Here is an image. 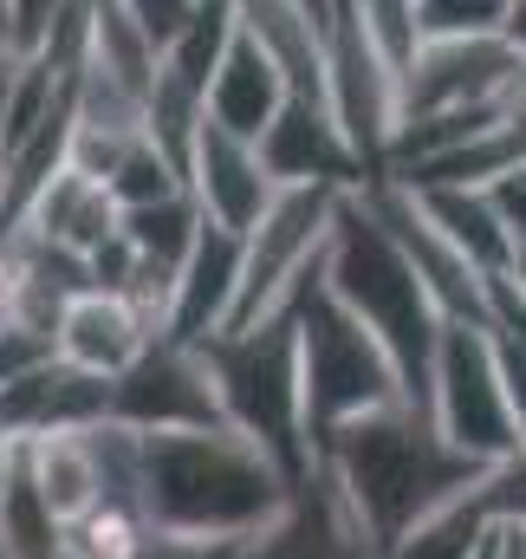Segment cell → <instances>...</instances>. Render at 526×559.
<instances>
[{
	"mask_svg": "<svg viewBox=\"0 0 526 559\" xmlns=\"http://www.w3.org/2000/svg\"><path fill=\"white\" fill-rule=\"evenodd\" d=\"M292 475L241 429H136V508L189 540L248 547L292 508Z\"/></svg>",
	"mask_w": 526,
	"mask_h": 559,
	"instance_id": "obj_1",
	"label": "cell"
},
{
	"mask_svg": "<svg viewBox=\"0 0 526 559\" xmlns=\"http://www.w3.org/2000/svg\"><path fill=\"white\" fill-rule=\"evenodd\" d=\"M312 468L345 495V508L364 521L378 554L403 527L435 514L442 501L468 495L481 475V462L455 455L435 436L429 411H416V404H384V411H364V417L325 429L312 442Z\"/></svg>",
	"mask_w": 526,
	"mask_h": 559,
	"instance_id": "obj_2",
	"label": "cell"
},
{
	"mask_svg": "<svg viewBox=\"0 0 526 559\" xmlns=\"http://www.w3.org/2000/svg\"><path fill=\"white\" fill-rule=\"evenodd\" d=\"M325 293L338 306H351L378 345L391 352L396 378H403V397L422 411L429 404V365H435V338H442V312L429 299V286L416 280L409 254L396 248V235L384 228V215L371 209L364 189H351L338 202V222H332V241H325Z\"/></svg>",
	"mask_w": 526,
	"mask_h": 559,
	"instance_id": "obj_3",
	"label": "cell"
},
{
	"mask_svg": "<svg viewBox=\"0 0 526 559\" xmlns=\"http://www.w3.org/2000/svg\"><path fill=\"white\" fill-rule=\"evenodd\" d=\"M202 365L215 378L222 417L228 429H241L248 442H261L266 455L306 481L312 475V436H306V384H299V319L292 306L266 312L241 332H215L195 338Z\"/></svg>",
	"mask_w": 526,
	"mask_h": 559,
	"instance_id": "obj_4",
	"label": "cell"
},
{
	"mask_svg": "<svg viewBox=\"0 0 526 559\" xmlns=\"http://www.w3.org/2000/svg\"><path fill=\"white\" fill-rule=\"evenodd\" d=\"M292 319H299V384H306V436L312 442L364 411L409 404L378 332L351 306H338L319 274L292 293Z\"/></svg>",
	"mask_w": 526,
	"mask_h": 559,
	"instance_id": "obj_5",
	"label": "cell"
},
{
	"mask_svg": "<svg viewBox=\"0 0 526 559\" xmlns=\"http://www.w3.org/2000/svg\"><path fill=\"white\" fill-rule=\"evenodd\" d=\"M351 189H325V182H292L273 189L266 215L241 235V286H235V312L222 332H241L266 312L292 306V293L325 267V241L338 222V202Z\"/></svg>",
	"mask_w": 526,
	"mask_h": 559,
	"instance_id": "obj_6",
	"label": "cell"
},
{
	"mask_svg": "<svg viewBox=\"0 0 526 559\" xmlns=\"http://www.w3.org/2000/svg\"><path fill=\"white\" fill-rule=\"evenodd\" d=\"M422 411H429L435 436H442L455 455H468V462H481V468L521 442L488 325H455V319H442L435 365H429V404H422Z\"/></svg>",
	"mask_w": 526,
	"mask_h": 559,
	"instance_id": "obj_7",
	"label": "cell"
},
{
	"mask_svg": "<svg viewBox=\"0 0 526 559\" xmlns=\"http://www.w3.org/2000/svg\"><path fill=\"white\" fill-rule=\"evenodd\" d=\"M526 85V52L507 33L481 39H422L396 79V124L462 105H514Z\"/></svg>",
	"mask_w": 526,
	"mask_h": 559,
	"instance_id": "obj_8",
	"label": "cell"
},
{
	"mask_svg": "<svg viewBox=\"0 0 526 559\" xmlns=\"http://www.w3.org/2000/svg\"><path fill=\"white\" fill-rule=\"evenodd\" d=\"M111 423L124 429H222V397H215V378L202 365V345H182V338H156L131 371L111 378Z\"/></svg>",
	"mask_w": 526,
	"mask_h": 559,
	"instance_id": "obj_9",
	"label": "cell"
},
{
	"mask_svg": "<svg viewBox=\"0 0 526 559\" xmlns=\"http://www.w3.org/2000/svg\"><path fill=\"white\" fill-rule=\"evenodd\" d=\"M364 195H371V209L384 215V228L396 235V248L409 254V267L416 280L429 286V299H435V312L442 319H455V325H488V280L475 274L422 215H416V202H409V189L391 182V176H378V182H364Z\"/></svg>",
	"mask_w": 526,
	"mask_h": 559,
	"instance_id": "obj_10",
	"label": "cell"
},
{
	"mask_svg": "<svg viewBox=\"0 0 526 559\" xmlns=\"http://www.w3.org/2000/svg\"><path fill=\"white\" fill-rule=\"evenodd\" d=\"M111 423V378H92L79 365H65L59 352L33 371H20L13 384H0V429L33 442V436H79Z\"/></svg>",
	"mask_w": 526,
	"mask_h": 559,
	"instance_id": "obj_11",
	"label": "cell"
},
{
	"mask_svg": "<svg viewBox=\"0 0 526 559\" xmlns=\"http://www.w3.org/2000/svg\"><path fill=\"white\" fill-rule=\"evenodd\" d=\"M182 182H189L202 222H215V228H228V235H248L266 215L273 189H279V182L266 176L261 150L248 138H235V131H222V124H208V118H202V131H195V150H189Z\"/></svg>",
	"mask_w": 526,
	"mask_h": 559,
	"instance_id": "obj_12",
	"label": "cell"
},
{
	"mask_svg": "<svg viewBox=\"0 0 526 559\" xmlns=\"http://www.w3.org/2000/svg\"><path fill=\"white\" fill-rule=\"evenodd\" d=\"M241 559H384L378 554V540L364 534V521L345 508V495L312 468L299 488H292V508L261 527Z\"/></svg>",
	"mask_w": 526,
	"mask_h": 559,
	"instance_id": "obj_13",
	"label": "cell"
},
{
	"mask_svg": "<svg viewBox=\"0 0 526 559\" xmlns=\"http://www.w3.org/2000/svg\"><path fill=\"white\" fill-rule=\"evenodd\" d=\"M254 150H261L266 176H273L279 189H292V182L364 189V182H371V176H364V163L351 156L345 131L332 124V111H325L319 98H286V105H279V118L261 131Z\"/></svg>",
	"mask_w": 526,
	"mask_h": 559,
	"instance_id": "obj_14",
	"label": "cell"
},
{
	"mask_svg": "<svg viewBox=\"0 0 526 559\" xmlns=\"http://www.w3.org/2000/svg\"><path fill=\"white\" fill-rule=\"evenodd\" d=\"M156 338H163V332L136 312L131 299H124V293H105V286L72 293L65 312H59V325H52V352H59L65 365H79V371H92V378L131 371Z\"/></svg>",
	"mask_w": 526,
	"mask_h": 559,
	"instance_id": "obj_15",
	"label": "cell"
},
{
	"mask_svg": "<svg viewBox=\"0 0 526 559\" xmlns=\"http://www.w3.org/2000/svg\"><path fill=\"white\" fill-rule=\"evenodd\" d=\"M13 235H33V241H46V248H59V254L92 261V254L118 235V202H111V189H105L98 176H85V169L65 163V169L46 176V189L26 202V215H20Z\"/></svg>",
	"mask_w": 526,
	"mask_h": 559,
	"instance_id": "obj_16",
	"label": "cell"
},
{
	"mask_svg": "<svg viewBox=\"0 0 526 559\" xmlns=\"http://www.w3.org/2000/svg\"><path fill=\"white\" fill-rule=\"evenodd\" d=\"M235 286H241V235L202 222L189 261L176 267V299H169V332L163 338H182V345L215 338L235 312Z\"/></svg>",
	"mask_w": 526,
	"mask_h": 559,
	"instance_id": "obj_17",
	"label": "cell"
},
{
	"mask_svg": "<svg viewBox=\"0 0 526 559\" xmlns=\"http://www.w3.org/2000/svg\"><path fill=\"white\" fill-rule=\"evenodd\" d=\"M286 98H292L286 72L273 66V52H266L261 39H248V33H235L228 59L215 66V79L202 92L208 124H222V131H235V138H248V143H261V131L279 118Z\"/></svg>",
	"mask_w": 526,
	"mask_h": 559,
	"instance_id": "obj_18",
	"label": "cell"
},
{
	"mask_svg": "<svg viewBox=\"0 0 526 559\" xmlns=\"http://www.w3.org/2000/svg\"><path fill=\"white\" fill-rule=\"evenodd\" d=\"M409 202H416V215H422V222H429V228H435L481 280L507 274L514 241H507V228H501V215L488 209L481 189H409Z\"/></svg>",
	"mask_w": 526,
	"mask_h": 559,
	"instance_id": "obj_19",
	"label": "cell"
},
{
	"mask_svg": "<svg viewBox=\"0 0 526 559\" xmlns=\"http://www.w3.org/2000/svg\"><path fill=\"white\" fill-rule=\"evenodd\" d=\"M20 449H26V475L39 481L46 508H52L65 527L105 501V468H98L92 429H79V436H33V442H20Z\"/></svg>",
	"mask_w": 526,
	"mask_h": 559,
	"instance_id": "obj_20",
	"label": "cell"
},
{
	"mask_svg": "<svg viewBox=\"0 0 526 559\" xmlns=\"http://www.w3.org/2000/svg\"><path fill=\"white\" fill-rule=\"evenodd\" d=\"M488 534L494 527H488V514H481V501L468 488V495L442 501L435 514H422L416 527H403L391 547H384V559H475Z\"/></svg>",
	"mask_w": 526,
	"mask_h": 559,
	"instance_id": "obj_21",
	"label": "cell"
},
{
	"mask_svg": "<svg viewBox=\"0 0 526 559\" xmlns=\"http://www.w3.org/2000/svg\"><path fill=\"white\" fill-rule=\"evenodd\" d=\"M0 540L13 559H59L65 554V521L46 508L39 481L26 475V449H20V468L13 481L0 488Z\"/></svg>",
	"mask_w": 526,
	"mask_h": 559,
	"instance_id": "obj_22",
	"label": "cell"
},
{
	"mask_svg": "<svg viewBox=\"0 0 526 559\" xmlns=\"http://www.w3.org/2000/svg\"><path fill=\"white\" fill-rule=\"evenodd\" d=\"M235 33H241V20H235V0H202V7L189 13V26H182L169 46H163V66H169L182 85L208 92V79H215V66L228 59Z\"/></svg>",
	"mask_w": 526,
	"mask_h": 559,
	"instance_id": "obj_23",
	"label": "cell"
},
{
	"mask_svg": "<svg viewBox=\"0 0 526 559\" xmlns=\"http://www.w3.org/2000/svg\"><path fill=\"white\" fill-rule=\"evenodd\" d=\"M514 0H416V39H481L507 33Z\"/></svg>",
	"mask_w": 526,
	"mask_h": 559,
	"instance_id": "obj_24",
	"label": "cell"
},
{
	"mask_svg": "<svg viewBox=\"0 0 526 559\" xmlns=\"http://www.w3.org/2000/svg\"><path fill=\"white\" fill-rule=\"evenodd\" d=\"M105 189H111L118 209H150V202H163V195H182L189 182H182V169H176L169 156H156L150 143H136L131 156L105 176Z\"/></svg>",
	"mask_w": 526,
	"mask_h": 559,
	"instance_id": "obj_25",
	"label": "cell"
},
{
	"mask_svg": "<svg viewBox=\"0 0 526 559\" xmlns=\"http://www.w3.org/2000/svg\"><path fill=\"white\" fill-rule=\"evenodd\" d=\"M475 501H481L488 527H526V442H514L507 455H494L475 475Z\"/></svg>",
	"mask_w": 526,
	"mask_h": 559,
	"instance_id": "obj_26",
	"label": "cell"
},
{
	"mask_svg": "<svg viewBox=\"0 0 526 559\" xmlns=\"http://www.w3.org/2000/svg\"><path fill=\"white\" fill-rule=\"evenodd\" d=\"M351 13L364 20V33H371V46L384 52V66H391L396 79H403V66L416 59V0H351Z\"/></svg>",
	"mask_w": 526,
	"mask_h": 559,
	"instance_id": "obj_27",
	"label": "cell"
},
{
	"mask_svg": "<svg viewBox=\"0 0 526 559\" xmlns=\"http://www.w3.org/2000/svg\"><path fill=\"white\" fill-rule=\"evenodd\" d=\"M481 195H488V209L501 215L507 241L521 248V241H526V163H514V169H501V176H494V182H488Z\"/></svg>",
	"mask_w": 526,
	"mask_h": 559,
	"instance_id": "obj_28",
	"label": "cell"
},
{
	"mask_svg": "<svg viewBox=\"0 0 526 559\" xmlns=\"http://www.w3.org/2000/svg\"><path fill=\"white\" fill-rule=\"evenodd\" d=\"M118 7L131 13L136 26H143V33L156 39V52H163V46H169V39H176V33L189 26V13H195L202 0H118Z\"/></svg>",
	"mask_w": 526,
	"mask_h": 559,
	"instance_id": "obj_29",
	"label": "cell"
},
{
	"mask_svg": "<svg viewBox=\"0 0 526 559\" xmlns=\"http://www.w3.org/2000/svg\"><path fill=\"white\" fill-rule=\"evenodd\" d=\"M13 79H20V52L0 39V131H7V105H13Z\"/></svg>",
	"mask_w": 526,
	"mask_h": 559,
	"instance_id": "obj_30",
	"label": "cell"
},
{
	"mask_svg": "<svg viewBox=\"0 0 526 559\" xmlns=\"http://www.w3.org/2000/svg\"><path fill=\"white\" fill-rule=\"evenodd\" d=\"M494 559H526V527H494Z\"/></svg>",
	"mask_w": 526,
	"mask_h": 559,
	"instance_id": "obj_31",
	"label": "cell"
},
{
	"mask_svg": "<svg viewBox=\"0 0 526 559\" xmlns=\"http://www.w3.org/2000/svg\"><path fill=\"white\" fill-rule=\"evenodd\" d=\"M13 468H20V436H7V429H0V488L13 481Z\"/></svg>",
	"mask_w": 526,
	"mask_h": 559,
	"instance_id": "obj_32",
	"label": "cell"
},
{
	"mask_svg": "<svg viewBox=\"0 0 526 559\" xmlns=\"http://www.w3.org/2000/svg\"><path fill=\"white\" fill-rule=\"evenodd\" d=\"M501 280L514 286V299H521V306H526V241H521V248H514V261H507V274H501Z\"/></svg>",
	"mask_w": 526,
	"mask_h": 559,
	"instance_id": "obj_33",
	"label": "cell"
},
{
	"mask_svg": "<svg viewBox=\"0 0 526 559\" xmlns=\"http://www.w3.org/2000/svg\"><path fill=\"white\" fill-rule=\"evenodd\" d=\"M306 7H312V13H319V20H325V7H332V0H306Z\"/></svg>",
	"mask_w": 526,
	"mask_h": 559,
	"instance_id": "obj_34",
	"label": "cell"
},
{
	"mask_svg": "<svg viewBox=\"0 0 526 559\" xmlns=\"http://www.w3.org/2000/svg\"><path fill=\"white\" fill-rule=\"evenodd\" d=\"M0 26H7V0H0Z\"/></svg>",
	"mask_w": 526,
	"mask_h": 559,
	"instance_id": "obj_35",
	"label": "cell"
},
{
	"mask_svg": "<svg viewBox=\"0 0 526 559\" xmlns=\"http://www.w3.org/2000/svg\"><path fill=\"white\" fill-rule=\"evenodd\" d=\"M0 559H13V554H7V540H0Z\"/></svg>",
	"mask_w": 526,
	"mask_h": 559,
	"instance_id": "obj_36",
	"label": "cell"
},
{
	"mask_svg": "<svg viewBox=\"0 0 526 559\" xmlns=\"http://www.w3.org/2000/svg\"><path fill=\"white\" fill-rule=\"evenodd\" d=\"M59 559H72V554H59Z\"/></svg>",
	"mask_w": 526,
	"mask_h": 559,
	"instance_id": "obj_37",
	"label": "cell"
}]
</instances>
